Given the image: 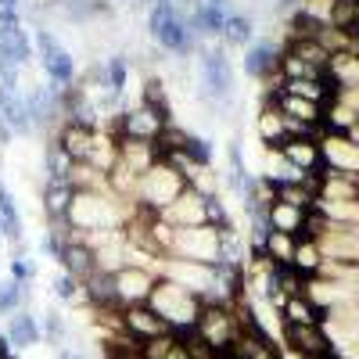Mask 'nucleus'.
I'll list each match as a JSON object with an SVG mask.
<instances>
[{"label": "nucleus", "instance_id": "obj_1", "mask_svg": "<svg viewBox=\"0 0 359 359\" xmlns=\"http://www.w3.org/2000/svg\"><path fill=\"white\" fill-rule=\"evenodd\" d=\"M147 306L165 320V327L172 334H184V331H194L205 298L187 291V287H180V284H172V280H165V277H158L151 298H147Z\"/></svg>", "mask_w": 359, "mask_h": 359}, {"label": "nucleus", "instance_id": "obj_2", "mask_svg": "<svg viewBox=\"0 0 359 359\" xmlns=\"http://www.w3.org/2000/svg\"><path fill=\"white\" fill-rule=\"evenodd\" d=\"M187 191V180L180 176L169 162H155L151 169H147L140 180H137V208H144V212H165V208Z\"/></svg>", "mask_w": 359, "mask_h": 359}, {"label": "nucleus", "instance_id": "obj_3", "mask_svg": "<svg viewBox=\"0 0 359 359\" xmlns=\"http://www.w3.org/2000/svg\"><path fill=\"white\" fill-rule=\"evenodd\" d=\"M147 33H151V40L165 50V54H191L194 47V36H191V25L187 18L176 11L172 0H165V4H155L147 8Z\"/></svg>", "mask_w": 359, "mask_h": 359}, {"label": "nucleus", "instance_id": "obj_4", "mask_svg": "<svg viewBox=\"0 0 359 359\" xmlns=\"http://www.w3.org/2000/svg\"><path fill=\"white\" fill-rule=\"evenodd\" d=\"M194 338L205 341L208 348H216V352L233 348V341L241 338V327H237L233 306H226V302H205L201 306V316L194 323Z\"/></svg>", "mask_w": 359, "mask_h": 359}, {"label": "nucleus", "instance_id": "obj_5", "mask_svg": "<svg viewBox=\"0 0 359 359\" xmlns=\"http://www.w3.org/2000/svg\"><path fill=\"white\" fill-rule=\"evenodd\" d=\"M155 273L187 287L194 294H201L205 302H212L216 298V266H205V262H191V259H176V255H162Z\"/></svg>", "mask_w": 359, "mask_h": 359}, {"label": "nucleus", "instance_id": "obj_6", "mask_svg": "<svg viewBox=\"0 0 359 359\" xmlns=\"http://www.w3.org/2000/svg\"><path fill=\"white\" fill-rule=\"evenodd\" d=\"M169 123H176V118H169V115L155 111L151 104L137 101V104H130V108L118 111V118H115V133H118V137H126V140L158 144Z\"/></svg>", "mask_w": 359, "mask_h": 359}, {"label": "nucleus", "instance_id": "obj_7", "mask_svg": "<svg viewBox=\"0 0 359 359\" xmlns=\"http://www.w3.org/2000/svg\"><path fill=\"white\" fill-rule=\"evenodd\" d=\"M176 259H191V262H205V266H219L223 259V237L216 226H187V230H176L172 237V252Z\"/></svg>", "mask_w": 359, "mask_h": 359}, {"label": "nucleus", "instance_id": "obj_8", "mask_svg": "<svg viewBox=\"0 0 359 359\" xmlns=\"http://www.w3.org/2000/svg\"><path fill=\"white\" fill-rule=\"evenodd\" d=\"M33 43H36V54H40V65L47 72V79L57 86V90H65L76 83V62H72V54L57 43V36L50 33L47 25H36L33 29Z\"/></svg>", "mask_w": 359, "mask_h": 359}, {"label": "nucleus", "instance_id": "obj_9", "mask_svg": "<svg viewBox=\"0 0 359 359\" xmlns=\"http://www.w3.org/2000/svg\"><path fill=\"white\" fill-rule=\"evenodd\" d=\"M280 341L298 359H331L334 355V341H331V334H327V327H294V323H284Z\"/></svg>", "mask_w": 359, "mask_h": 359}, {"label": "nucleus", "instance_id": "obj_10", "mask_svg": "<svg viewBox=\"0 0 359 359\" xmlns=\"http://www.w3.org/2000/svg\"><path fill=\"white\" fill-rule=\"evenodd\" d=\"M158 284V273L155 269H147V266H123L115 273V298H118V306H147V298H151Z\"/></svg>", "mask_w": 359, "mask_h": 359}, {"label": "nucleus", "instance_id": "obj_11", "mask_svg": "<svg viewBox=\"0 0 359 359\" xmlns=\"http://www.w3.org/2000/svg\"><path fill=\"white\" fill-rule=\"evenodd\" d=\"M320 151H323V169L359 180V140L352 133H323Z\"/></svg>", "mask_w": 359, "mask_h": 359}, {"label": "nucleus", "instance_id": "obj_12", "mask_svg": "<svg viewBox=\"0 0 359 359\" xmlns=\"http://www.w3.org/2000/svg\"><path fill=\"white\" fill-rule=\"evenodd\" d=\"M118 323H123V334L133 338L137 345L172 334L169 327H165V320L151 306H126V309H118Z\"/></svg>", "mask_w": 359, "mask_h": 359}, {"label": "nucleus", "instance_id": "obj_13", "mask_svg": "<svg viewBox=\"0 0 359 359\" xmlns=\"http://www.w3.org/2000/svg\"><path fill=\"white\" fill-rule=\"evenodd\" d=\"M320 248H323V259L327 262H341V266H352L359 269V233L352 226H338L331 223L320 237Z\"/></svg>", "mask_w": 359, "mask_h": 359}, {"label": "nucleus", "instance_id": "obj_14", "mask_svg": "<svg viewBox=\"0 0 359 359\" xmlns=\"http://www.w3.org/2000/svg\"><path fill=\"white\" fill-rule=\"evenodd\" d=\"M280 54H284V43L277 40H255L248 50H245V72L259 83H269L280 76Z\"/></svg>", "mask_w": 359, "mask_h": 359}, {"label": "nucleus", "instance_id": "obj_15", "mask_svg": "<svg viewBox=\"0 0 359 359\" xmlns=\"http://www.w3.org/2000/svg\"><path fill=\"white\" fill-rule=\"evenodd\" d=\"M277 151H280V158H284L287 165H294L298 172H306V176H313V172L323 169L320 137H287Z\"/></svg>", "mask_w": 359, "mask_h": 359}, {"label": "nucleus", "instance_id": "obj_16", "mask_svg": "<svg viewBox=\"0 0 359 359\" xmlns=\"http://www.w3.org/2000/svg\"><path fill=\"white\" fill-rule=\"evenodd\" d=\"M205 201L208 198H201L194 187H187L184 194H180L165 212H158L172 230H187V226H205Z\"/></svg>", "mask_w": 359, "mask_h": 359}, {"label": "nucleus", "instance_id": "obj_17", "mask_svg": "<svg viewBox=\"0 0 359 359\" xmlns=\"http://www.w3.org/2000/svg\"><path fill=\"white\" fill-rule=\"evenodd\" d=\"M57 147L72 158V162H90V155H94V140H97V130L94 126H83V123H72V118H65L62 126H57Z\"/></svg>", "mask_w": 359, "mask_h": 359}, {"label": "nucleus", "instance_id": "obj_18", "mask_svg": "<svg viewBox=\"0 0 359 359\" xmlns=\"http://www.w3.org/2000/svg\"><path fill=\"white\" fill-rule=\"evenodd\" d=\"M4 334H8V341H11L15 352H25V348H36V345L43 341V323L29 313V309H18V313L8 320Z\"/></svg>", "mask_w": 359, "mask_h": 359}, {"label": "nucleus", "instance_id": "obj_19", "mask_svg": "<svg viewBox=\"0 0 359 359\" xmlns=\"http://www.w3.org/2000/svg\"><path fill=\"white\" fill-rule=\"evenodd\" d=\"M43 216L50 226L65 223L69 219V208H72V198H76V187L69 184V180H50V184H43Z\"/></svg>", "mask_w": 359, "mask_h": 359}, {"label": "nucleus", "instance_id": "obj_20", "mask_svg": "<svg viewBox=\"0 0 359 359\" xmlns=\"http://www.w3.org/2000/svg\"><path fill=\"white\" fill-rule=\"evenodd\" d=\"M158 158H162V155H158V144H144V140L118 137V165L130 169L133 176H144Z\"/></svg>", "mask_w": 359, "mask_h": 359}, {"label": "nucleus", "instance_id": "obj_21", "mask_svg": "<svg viewBox=\"0 0 359 359\" xmlns=\"http://www.w3.org/2000/svg\"><path fill=\"white\" fill-rule=\"evenodd\" d=\"M306 219H309L306 208H294L287 201H273V205L266 208V226L269 230H280V233H291V237H302L306 233Z\"/></svg>", "mask_w": 359, "mask_h": 359}, {"label": "nucleus", "instance_id": "obj_22", "mask_svg": "<svg viewBox=\"0 0 359 359\" xmlns=\"http://www.w3.org/2000/svg\"><path fill=\"white\" fill-rule=\"evenodd\" d=\"M320 201H359V180L355 176H341L331 169H320Z\"/></svg>", "mask_w": 359, "mask_h": 359}, {"label": "nucleus", "instance_id": "obj_23", "mask_svg": "<svg viewBox=\"0 0 359 359\" xmlns=\"http://www.w3.org/2000/svg\"><path fill=\"white\" fill-rule=\"evenodd\" d=\"M323 248H320V241L316 237H298V245H294V259H291V269L298 277H306V280H313V277H320V269H323Z\"/></svg>", "mask_w": 359, "mask_h": 359}, {"label": "nucleus", "instance_id": "obj_24", "mask_svg": "<svg viewBox=\"0 0 359 359\" xmlns=\"http://www.w3.org/2000/svg\"><path fill=\"white\" fill-rule=\"evenodd\" d=\"M280 320L294 327H323V309H316L306 294H291L280 306Z\"/></svg>", "mask_w": 359, "mask_h": 359}, {"label": "nucleus", "instance_id": "obj_25", "mask_svg": "<svg viewBox=\"0 0 359 359\" xmlns=\"http://www.w3.org/2000/svg\"><path fill=\"white\" fill-rule=\"evenodd\" d=\"M223 47H252L255 43V22L245 15V11H230L223 18V33H219Z\"/></svg>", "mask_w": 359, "mask_h": 359}, {"label": "nucleus", "instance_id": "obj_26", "mask_svg": "<svg viewBox=\"0 0 359 359\" xmlns=\"http://www.w3.org/2000/svg\"><path fill=\"white\" fill-rule=\"evenodd\" d=\"M294 245H298V237L280 233V230H266V241H262V259H266L269 266H277V269H291Z\"/></svg>", "mask_w": 359, "mask_h": 359}, {"label": "nucleus", "instance_id": "obj_27", "mask_svg": "<svg viewBox=\"0 0 359 359\" xmlns=\"http://www.w3.org/2000/svg\"><path fill=\"white\" fill-rule=\"evenodd\" d=\"M0 233L11 241V248H18V241H22V216H18L15 194L4 187V180H0Z\"/></svg>", "mask_w": 359, "mask_h": 359}, {"label": "nucleus", "instance_id": "obj_28", "mask_svg": "<svg viewBox=\"0 0 359 359\" xmlns=\"http://www.w3.org/2000/svg\"><path fill=\"white\" fill-rule=\"evenodd\" d=\"M359 130V115L345 101H331L323 108V133H355Z\"/></svg>", "mask_w": 359, "mask_h": 359}, {"label": "nucleus", "instance_id": "obj_29", "mask_svg": "<svg viewBox=\"0 0 359 359\" xmlns=\"http://www.w3.org/2000/svg\"><path fill=\"white\" fill-rule=\"evenodd\" d=\"M140 101H144V104H151L155 111H162V115H169V118H172L169 83H165L162 76H147V79H144V86H140Z\"/></svg>", "mask_w": 359, "mask_h": 359}, {"label": "nucleus", "instance_id": "obj_30", "mask_svg": "<svg viewBox=\"0 0 359 359\" xmlns=\"http://www.w3.org/2000/svg\"><path fill=\"white\" fill-rule=\"evenodd\" d=\"M101 72H104V79H108V86L115 90V94H126V86H130V57H123V54L104 57Z\"/></svg>", "mask_w": 359, "mask_h": 359}, {"label": "nucleus", "instance_id": "obj_31", "mask_svg": "<svg viewBox=\"0 0 359 359\" xmlns=\"http://www.w3.org/2000/svg\"><path fill=\"white\" fill-rule=\"evenodd\" d=\"M43 338L54 345V348H65L69 345V323L62 313H47L43 316Z\"/></svg>", "mask_w": 359, "mask_h": 359}, {"label": "nucleus", "instance_id": "obj_32", "mask_svg": "<svg viewBox=\"0 0 359 359\" xmlns=\"http://www.w3.org/2000/svg\"><path fill=\"white\" fill-rule=\"evenodd\" d=\"M54 294L62 298V302H79V298H83V280H76L72 273L62 269V273L54 277Z\"/></svg>", "mask_w": 359, "mask_h": 359}, {"label": "nucleus", "instance_id": "obj_33", "mask_svg": "<svg viewBox=\"0 0 359 359\" xmlns=\"http://www.w3.org/2000/svg\"><path fill=\"white\" fill-rule=\"evenodd\" d=\"M33 259H25V255H11V280L15 284H33Z\"/></svg>", "mask_w": 359, "mask_h": 359}, {"label": "nucleus", "instance_id": "obj_34", "mask_svg": "<svg viewBox=\"0 0 359 359\" xmlns=\"http://www.w3.org/2000/svg\"><path fill=\"white\" fill-rule=\"evenodd\" d=\"M187 155H191L198 165H212V144L194 133V137H191V147H187Z\"/></svg>", "mask_w": 359, "mask_h": 359}, {"label": "nucleus", "instance_id": "obj_35", "mask_svg": "<svg viewBox=\"0 0 359 359\" xmlns=\"http://www.w3.org/2000/svg\"><path fill=\"white\" fill-rule=\"evenodd\" d=\"M57 359H83V352L72 348V345H65V348H57Z\"/></svg>", "mask_w": 359, "mask_h": 359}, {"label": "nucleus", "instance_id": "obj_36", "mask_svg": "<svg viewBox=\"0 0 359 359\" xmlns=\"http://www.w3.org/2000/svg\"><path fill=\"white\" fill-rule=\"evenodd\" d=\"M0 11H22V0H0Z\"/></svg>", "mask_w": 359, "mask_h": 359}, {"label": "nucleus", "instance_id": "obj_37", "mask_svg": "<svg viewBox=\"0 0 359 359\" xmlns=\"http://www.w3.org/2000/svg\"><path fill=\"white\" fill-rule=\"evenodd\" d=\"M352 33H355V40H359V18H355V25H352Z\"/></svg>", "mask_w": 359, "mask_h": 359}, {"label": "nucleus", "instance_id": "obj_38", "mask_svg": "<svg viewBox=\"0 0 359 359\" xmlns=\"http://www.w3.org/2000/svg\"><path fill=\"white\" fill-rule=\"evenodd\" d=\"M11 359H22V352H15V355H11Z\"/></svg>", "mask_w": 359, "mask_h": 359}]
</instances>
